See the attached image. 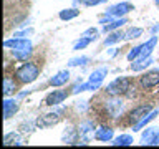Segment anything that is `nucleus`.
Listing matches in <instances>:
<instances>
[{
	"label": "nucleus",
	"instance_id": "3",
	"mask_svg": "<svg viewBox=\"0 0 159 149\" xmlns=\"http://www.w3.org/2000/svg\"><path fill=\"white\" fill-rule=\"evenodd\" d=\"M139 83H141V86L144 89H151L154 86H157L159 84V71H149L146 74H143Z\"/></svg>",
	"mask_w": 159,
	"mask_h": 149
},
{
	"label": "nucleus",
	"instance_id": "2",
	"mask_svg": "<svg viewBox=\"0 0 159 149\" xmlns=\"http://www.w3.org/2000/svg\"><path fill=\"white\" fill-rule=\"evenodd\" d=\"M129 84H131V81H129L128 78L116 79L114 83L109 84L108 93H111V94H123V93H126L128 89H131V88H129Z\"/></svg>",
	"mask_w": 159,
	"mask_h": 149
},
{
	"label": "nucleus",
	"instance_id": "4",
	"mask_svg": "<svg viewBox=\"0 0 159 149\" xmlns=\"http://www.w3.org/2000/svg\"><path fill=\"white\" fill-rule=\"evenodd\" d=\"M149 111V106H139L136 108L134 111H131V114H129V121L131 123H138L139 119H143V116H146Z\"/></svg>",
	"mask_w": 159,
	"mask_h": 149
},
{
	"label": "nucleus",
	"instance_id": "7",
	"mask_svg": "<svg viewBox=\"0 0 159 149\" xmlns=\"http://www.w3.org/2000/svg\"><path fill=\"white\" fill-rule=\"evenodd\" d=\"M65 81H68V73L66 71H61V73H58L55 78H52L53 86H60V84H63Z\"/></svg>",
	"mask_w": 159,
	"mask_h": 149
},
{
	"label": "nucleus",
	"instance_id": "9",
	"mask_svg": "<svg viewBox=\"0 0 159 149\" xmlns=\"http://www.w3.org/2000/svg\"><path fill=\"white\" fill-rule=\"evenodd\" d=\"M76 13H78L76 10H75V12H61V15H60V17L65 20V18H71V17H75Z\"/></svg>",
	"mask_w": 159,
	"mask_h": 149
},
{
	"label": "nucleus",
	"instance_id": "5",
	"mask_svg": "<svg viewBox=\"0 0 159 149\" xmlns=\"http://www.w3.org/2000/svg\"><path fill=\"white\" fill-rule=\"evenodd\" d=\"M58 114H45L43 118L38 119V126H52L58 121Z\"/></svg>",
	"mask_w": 159,
	"mask_h": 149
},
{
	"label": "nucleus",
	"instance_id": "6",
	"mask_svg": "<svg viewBox=\"0 0 159 149\" xmlns=\"http://www.w3.org/2000/svg\"><path fill=\"white\" fill-rule=\"evenodd\" d=\"M65 96H66V93L63 91H55L53 94H50V96L47 98V104H57V103H61Z\"/></svg>",
	"mask_w": 159,
	"mask_h": 149
},
{
	"label": "nucleus",
	"instance_id": "8",
	"mask_svg": "<svg viewBox=\"0 0 159 149\" xmlns=\"http://www.w3.org/2000/svg\"><path fill=\"white\" fill-rule=\"evenodd\" d=\"M13 89H15V84L7 78V79H5V89H3V93H5V94H8V93H12Z\"/></svg>",
	"mask_w": 159,
	"mask_h": 149
},
{
	"label": "nucleus",
	"instance_id": "1",
	"mask_svg": "<svg viewBox=\"0 0 159 149\" xmlns=\"http://www.w3.org/2000/svg\"><path fill=\"white\" fill-rule=\"evenodd\" d=\"M15 76H17L18 81H22V83H32L33 79H37V76H38V66L35 63H25L17 70Z\"/></svg>",
	"mask_w": 159,
	"mask_h": 149
}]
</instances>
